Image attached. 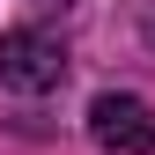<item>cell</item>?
Here are the masks:
<instances>
[{
  "label": "cell",
  "instance_id": "1",
  "mask_svg": "<svg viewBox=\"0 0 155 155\" xmlns=\"http://www.w3.org/2000/svg\"><path fill=\"white\" fill-rule=\"evenodd\" d=\"M59 81H67V45H59V37H45V30H8V37H0V89L45 96Z\"/></svg>",
  "mask_w": 155,
  "mask_h": 155
},
{
  "label": "cell",
  "instance_id": "2",
  "mask_svg": "<svg viewBox=\"0 0 155 155\" xmlns=\"http://www.w3.org/2000/svg\"><path fill=\"white\" fill-rule=\"evenodd\" d=\"M89 140L111 148V155H155V111L140 104V96H96L89 104Z\"/></svg>",
  "mask_w": 155,
  "mask_h": 155
}]
</instances>
